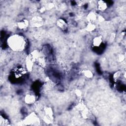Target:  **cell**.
Wrapping results in <instances>:
<instances>
[{"mask_svg": "<svg viewBox=\"0 0 126 126\" xmlns=\"http://www.w3.org/2000/svg\"><path fill=\"white\" fill-rule=\"evenodd\" d=\"M7 43L13 50H20L24 47V40L20 36L14 35L8 38Z\"/></svg>", "mask_w": 126, "mask_h": 126, "instance_id": "cell-1", "label": "cell"}, {"mask_svg": "<svg viewBox=\"0 0 126 126\" xmlns=\"http://www.w3.org/2000/svg\"><path fill=\"white\" fill-rule=\"evenodd\" d=\"M24 101L27 104H32L36 101L35 96L32 94H28L25 96Z\"/></svg>", "mask_w": 126, "mask_h": 126, "instance_id": "cell-2", "label": "cell"}, {"mask_svg": "<svg viewBox=\"0 0 126 126\" xmlns=\"http://www.w3.org/2000/svg\"><path fill=\"white\" fill-rule=\"evenodd\" d=\"M102 42V38L101 36H98L95 37L93 41V44L94 47H99Z\"/></svg>", "mask_w": 126, "mask_h": 126, "instance_id": "cell-3", "label": "cell"}, {"mask_svg": "<svg viewBox=\"0 0 126 126\" xmlns=\"http://www.w3.org/2000/svg\"><path fill=\"white\" fill-rule=\"evenodd\" d=\"M57 25L62 30H65L67 28V23L64 19H58L57 22Z\"/></svg>", "mask_w": 126, "mask_h": 126, "instance_id": "cell-4", "label": "cell"}, {"mask_svg": "<svg viewBox=\"0 0 126 126\" xmlns=\"http://www.w3.org/2000/svg\"><path fill=\"white\" fill-rule=\"evenodd\" d=\"M96 19H97V16H96V14L95 13L93 12L89 13L87 16V20H88L89 23H93V22L95 21L96 20Z\"/></svg>", "mask_w": 126, "mask_h": 126, "instance_id": "cell-5", "label": "cell"}, {"mask_svg": "<svg viewBox=\"0 0 126 126\" xmlns=\"http://www.w3.org/2000/svg\"><path fill=\"white\" fill-rule=\"evenodd\" d=\"M29 25V22L26 19H24L22 21H21L18 23V27L21 29H24L26 28Z\"/></svg>", "mask_w": 126, "mask_h": 126, "instance_id": "cell-6", "label": "cell"}, {"mask_svg": "<svg viewBox=\"0 0 126 126\" xmlns=\"http://www.w3.org/2000/svg\"><path fill=\"white\" fill-rule=\"evenodd\" d=\"M98 8L100 11H103L105 10V9L107 8L108 4L103 1H100L98 2Z\"/></svg>", "mask_w": 126, "mask_h": 126, "instance_id": "cell-7", "label": "cell"}, {"mask_svg": "<svg viewBox=\"0 0 126 126\" xmlns=\"http://www.w3.org/2000/svg\"><path fill=\"white\" fill-rule=\"evenodd\" d=\"M96 29V26L92 23H89L87 25L86 27V30L88 32H92Z\"/></svg>", "mask_w": 126, "mask_h": 126, "instance_id": "cell-8", "label": "cell"}, {"mask_svg": "<svg viewBox=\"0 0 126 126\" xmlns=\"http://www.w3.org/2000/svg\"><path fill=\"white\" fill-rule=\"evenodd\" d=\"M84 75L87 78H91L93 76V74L90 70H85L83 72Z\"/></svg>", "mask_w": 126, "mask_h": 126, "instance_id": "cell-9", "label": "cell"}, {"mask_svg": "<svg viewBox=\"0 0 126 126\" xmlns=\"http://www.w3.org/2000/svg\"><path fill=\"white\" fill-rule=\"evenodd\" d=\"M120 75H121L120 72H116L113 75V78H114V79H115V80L118 79L119 78V77L120 76Z\"/></svg>", "mask_w": 126, "mask_h": 126, "instance_id": "cell-10", "label": "cell"}, {"mask_svg": "<svg viewBox=\"0 0 126 126\" xmlns=\"http://www.w3.org/2000/svg\"><path fill=\"white\" fill-rule=\"evenodd\" d=\"M97 18H98V21H100V22H103V21H104V20H105L104 17H103L102 16V15L99 16L97 17Z\"/></svg>", "mask_w": 126, "mask_h": 126, "instance_id": "cell-11", "label": "cell"}, {"mask_svg": "<svg viewBox=\"0 0 126 126\" xmlns=\"http://www.w3.org/2000/svg\"><path fill=\"white\" fill-rule=\"evenodd\" d=\"M75 94H76V96H81L82 92L79 90H76V91H75Z\"/></svg>", "mask_w": 126, "mask_h": 126, "instance_id": "cell-12", "label": "cell"}, {"mask_svg": "<svg viewBox=\"0 0 126 126\" xmlns=\"http://www.w3.org/2000/svg\"><path fill=\"white\" fill-rule=\"evenodd\" d=\"M54 7V5H53V4H48L47 6V8H48V9H51V8H52L53 7Z\"/></svg>", "mask_w": 126, "mask_h": 126, "instance_id": "cell-13", "label": "cell"}, {"mask_svg": "<svg viewBox=\"0 0 126 126\" xmlns=\"http://www.w3.org/2000/svg\"><path fill=\"white\" fill-rule=\"evenodd\" d=\"M46 11V8L45 7H42L40 9V11L41 12H44Z\"/></svg>", "mask_w": 126, "mask_h": 126, "instance_id": "cell-14", "label": "cell"}]
</instances>
